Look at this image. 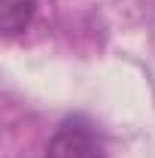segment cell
I'll list each match as a JSON object with an SVG mask.
<instances>
[{
  "label": "cell",
  "instance_id": "obj_1",
  "mask_svg": "<svg viewBox=\"0 0 155 158\" xmlns=\"http://www.w3.org/2000/svg\"><path fill=\"white\" fill-rule=\"evenodd\" d=\"M46 158H107L97 134L85 122H64L46 146Z\"/></svg>",
  "mask_w": 155,
  "mask_h": 158
},
{
  "label": "cell",
  "instance_id": "obj_2",
  "mask_svg": "<svg viewBox=\"0 0 155 158\" xmlns=\"http://www.w3.org/2000/svg\"><path fill=\"white\" fill-rule=\"evenodd\" d=\"M34 15H37V0H0V31L6 37L27 31Z\"/></svg>",
  "mask_w": 155,
  "mask_h": 158
}]
</instances>
